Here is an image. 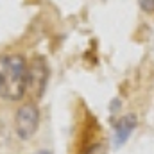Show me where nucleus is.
<instances>
[{"mask_svg": "<svg viewBox=\"0 0 154 154\" xmlns=\"http://www.w3.org/2000/svg\"><path fill=\"white\" fill-rule=\"evenodd\" d=\"M29 90V66L23 56H0V99L16 102Z\"/></svg>", "mask_w": 154, "mask_h": 154, "instance_id": "nucleus-1", "label": "nucleus"}, {"mask_svg": "<svg viewBox=\"0 0 154 154\" xmlns=\"http://www.w3.org/2000/svg\"><path fill=\"white\" fill-rule=\"evenodd\" d=\"M47 77H48V70L43 59H34L32 66H29V88L34 90L36 95L43 93V88L47 84Z\"/></svg>", "mask_w": 154, "mask_h": 154, "instance_id": "nucleus-3", "label": "nucleus"}, {"mask_svg": "<svg viewBox=\"0 0 154 154\" xmlns=\"http://www.w3.org/2000/svg\"><path fill=\"white\" fill-rule=\"evenodd\" d=\"M84 154H106V152H104V147L97 143V145H91V147H90Z\"/></svg>", "mask_w": 154, "mask_h": 154, "instance_id": "nucleus-6", "label": "nucleus"}, {"mask_svg": "<svg viewBox=\"0 0 154 154\" xmlns=\"http://www.w3.org/2000/svg\"><path fill=\"white\" fill-rule=\"evenodd\" d=\"M138 2L145 13H154V0H138Z\"/></svg>", "mask_w": 154, "mask_h": 154, "instance_id": "nucleus-5", "label": "nucleus"}, {"mask_svg": "<svg viewBox=\"0 0 154 154\" xmlns=\"http://www.w3.org/2000/svg\"><path fill=\"white\" fill-rule=\"evenodd\" d=\"M34 154H52V152H50V151H45V149H43V151H38V152H34Z\"/></svg>", "mask_w": 154, "mask_h": 154, "instance_id": "nucleus-7", "label": "nucleus"}, {"mask_svg": "<svg viewBox=\"0 0 154 154\" xmlns=\"http://www.w3.org/2000/svg\"><path fill=\"white\" fill-rule=\"evenodd\" d=\"M134 127H136V118L133 115H127L124 116L118 124L115 125V142L116 145H120V143H124L127 138H129V134L134 131Z\"/></svg>", "mask_w": 154, "mask_h": 154, "instance_id": "nucleus-4", "label": "nucleus"}, {"mask_svg": "<svg viewBox=\"0 0 154 154\" xmlns=\"http://www.w3.org/2000/svg\"><path fill=\"white\" fill-rule=\"evenodd\" d=\"M39 125V111L34 104H23L14 115V131L22 140L34 136Z\"/></svg>", "mask_w": 154, "mask_h": 154, "instance_id": "nucleus-2", "label": "nucleus"}]
</instances>
